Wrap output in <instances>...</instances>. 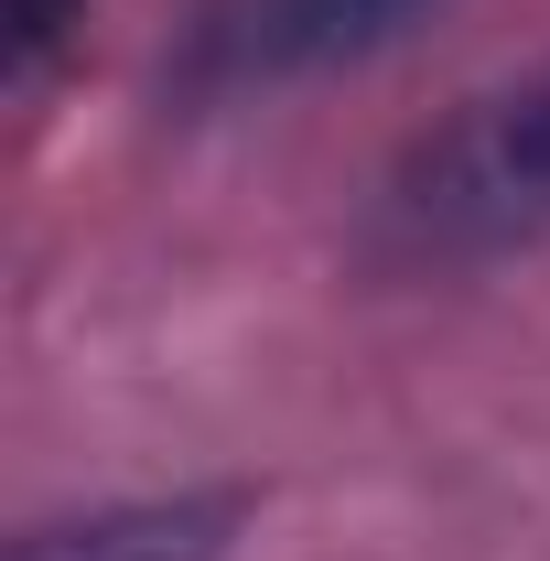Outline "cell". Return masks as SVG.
I'll return each mask as SVG.
<instances>
[{"mask_svg":"<svg viewBox=\"0 0 550 561\" xmlns=\"http://www.w3.org/2000/svg\"><path fill=\"white\" fill-rule=\"evenodd\" d=\"M249 529L238 486H173V496H119V507H76L33 518L11 561H227Z\"/></svg>","mask_w":550,"mask_h":561,"instance_id":"1","label":"cell"},{"mask_svg":"<svg viewBox=\"0 0 550 561\" xmlns=\"http://www.w3.org/2000/svg\"><path fill=\"white\" fill-rule=\"evenodd\" d=\"M421 0H238L195 33V76L206 87H249V76H291V66H335L367 55L411 22Z\"/></svg>","mask_w":550,"mask_h":561,"instance_id":"2","label":"cell"},{"mask_svg":"<svg viewBox=\"0 0 550 561\" xmlns=\"http://www.w3.org/2000/svg\"><path fill=\"white\" fill-rule=\"evenodd\" d=\"M465 140H475V162L496 173V195H507L518 216L550 206V76L507 87V98H485L475 119H465Z\"/></svg>","mask_w":550,"mask_h":561,"instance_id":"3","label":"cell"},{"mask_svg":"<svg viewBox=\"0 0 550 561\" xmlns=\"http://www.w3.org/2000/svg\"><path fill=\"white\" fill-rule=\"evenodd\" d=\"M76 22H87V0H11V87L22 98L55 76V55L76 44Z\"/></svg>","mask_w":550,"mask_h":561,"instance_id":"4","label":"cell"}]
</instances>
